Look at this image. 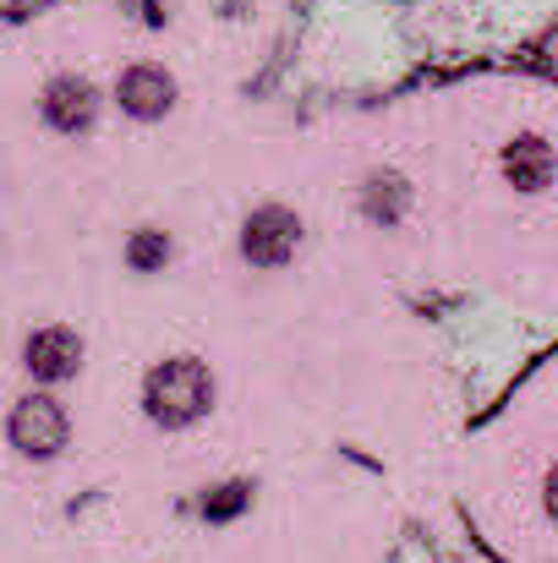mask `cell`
<instances>
[{
    "mask_svg": "<svg viewBox=\"0 0 558 563\" xmlns=\"http://www.w3.org/2000/svg\"><path fill=\"white\" fill-rule=\"evenodd\" d=\"M504 170H510V181L521 191H537V187H548V176H554V154H548L543 137H521V143H510Z\"/></svg>",
    "mask_w": 558,
    "mask_h": 563,
    "instance_id": "7",
    "label": "cell"
},
{
    "mask_svg": "<svg viewBox=\"0 0 558 563\" xmlns=\"http://www.w3.org/2000/svg\"><path fill=\"white\" fill-rule=\"evenodd\" d=\"M94 110H99V99H94V88L83 77H55L50 93H44V121L55 132H66V137L88 132L94 126Z\"/></svg>",
    "mask_w": 558,
    "mask_h": 563,
    "instance_id": "5",
    "label": "cell"
},
{
    "mask_svg": "<svg viewBox=\"0 0 558 563\" xmlns=\"http://www.w3.org/2000/svg\"><path fill=\"white\" fill-rule=\"evenodd\" d=\"M28 373L44 377V383H66V377L83 367V340L72 334V329H39L33 340H28Z\"/></svg>",
    "mask_w": 558,
    "mask_h": 563,
    "instance_id": "4",
    "label": "cell"
},
{
    "mask_svg": "<svg viewBox=\"0 0 558 563\" xmlns=\"http://www.w3.org/2000/svg\"><path fill=\"white\" fill-rule=\"evenodd\" d=\"M247 504H252V487H247V482H225V487H214V493L203 498V515H208V520H236Z\"/></svg>",
    "mask_w": 558,
    "mask_h": 563,
    "instance_id": "10",
    "label": "cell"
},
{
    "mask_svg": "<svg viewBox=\"0 0 558 563\" xmlns=\"http://www.w3.org/2000/svg\"><path fill=\"white\" fill-rule=\"evenodd\" d=\"M149 416L160 421V427H186V421H197L203 410H208V399H214V383L203 373V362H192V356H176V362H165V367H154L149 373Z\"/></svg>",
    "mask_w": 558,
    "mask_h": 563,
    "instance_id": "1",
    "label": "cell"
},
{
    "mask_svg": "<svg viewBox=\"0 0 558 563\" xmlns=\"http://www.w3.org/2000/svg\"><path fill=\"white\" fill-rule=\"evenodd\" d=\"M400 208H405V187H400L394 176H372L368 181V213L372 219L394 224V219H400Z\"/></svg>",
    "mask_w": 558,
    "mask_h": 563,
    "instance_id": "9",
    "label": "cell"
},
{
    "mask_svg": "<svg viewBox=\"0 0 558 563\" xmlns=\"http://www.w3.org/2000/svg\"><path fill=\"white\" fill-rule=\"evenodd\" d=\"M302 246V219L291 208H258L241 230V257L258 263V268H280L291 263Z\"/></svg>",
    "mask_w": 558,
    "mask_h": 563,
    "instance_id": "2",
    "label": "cell"
},
{
    "mask_svg": "<svg viewBox=\"0 0 558 563\" xmlns=\"http://www.w3.org/2000/svg\"><path fill=\"white\" fill-rule=\"evenodd\" d=\"M11 443H17L28 460L61 454V443H66V410H61L55 399H44V394L22 399V405L11 410Z\"/></svg>",
    "mask_w": 558,
    "mask_h": 563,
    "instance_id": "3",
    "label": "cell"
},
{
    "mask_svg": "<svg viewBox=\"0 0 558 563\" xmlns=\"http://www.w3.org/2000/svg\"><path fill=\"white\" fill-rule=\"evenodd\" d=\"M171 104H176V82H171L160 66H132V71L121 77V110H127V115L160 121Z\"/></svg>",
    "mask_w": 558,
    "mask_h": 563,
    "instance_id": "6",
    "label": "cell"
},
{
    "mask_svg": "<svg viewBox=\"0 0 558 563\" xmlns=\"http://www.w3.org/2000/svg\"><path fill=\"white\" fill-rule=\"evenodd\" d=\"M127 257H132V268H138V274L165 268V263H171V241H165V230H138V235H132V246H127Z\"/></svg>",
    "mask_w": 558,
    "mask_h": 563,
    "instance_id": "8",
    "label": "cell"
}]
</instances>
